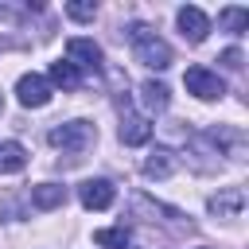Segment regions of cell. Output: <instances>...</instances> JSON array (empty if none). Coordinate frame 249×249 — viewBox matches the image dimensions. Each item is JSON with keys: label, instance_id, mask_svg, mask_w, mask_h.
<instances>
[{"label": "cell", "instance_id": "cell-18", "mask_svg": "<svg viewBox=\"0 0 249 249\" xmlns=\"http://www.w3.org/2000/svg\"><path fill=\"white\" fill-rule=\"evenodd\" d=\"M222 66H226V70H241V51H237V47L222 51Z\"/></svg>", "mask_w": 249, "mask_h": 249}, {"label": "cell", "instance_id": "cell-8", "mask_svg": "<svg viewBox=\"0 0 249 249\" xmlns=\"http://www.w3.org/2000/svg\"><path fill=\"white\" fill-rule=\"evenodd\" d=\"M241 206H245V191H241V187H222L218 195L206 198V210H210L214 218H237Z\"/></svg>", "mask_w": 249, "mask_h": 249}, {"label": "cell", "instance_id": "cell-10", "mask_svg": "<svg viewBox=\"0 0 249 249\" xmlns=\"http://www.w3.org/2000/svg\"><path fill=\"white\" fill-rule=\"evenodd\" d=\"M47 82H51V89H54V86H58V89H78V86H82V70H78L74 62L58 58V62H51Z\"/></svg>", "mask_w": 249, "mask_h": 249}, {"label": "cell", "instance_id": "cell-17", "mask_svg": "<svg viewBox=\"0 0 249 249\" xmlns=\"http://www.w3.org/2000/svg\"><path fill=\"white\" fill-rule=\"evenodd\" d=\"M66 16L78 19V23H89V19L97 16V8H93V4H66Z\"/></svg>", "mask_w": 249, "mask_h": 249}, {"label": "cell", "instance_id": "cell-15", "mask_svg": "<svg viewBox=\"0 0 249 249\" xmlns=\"http://www.w3.org/2000/svg\"><path fill=\"white\" fill-rule=\"evenodd\" d=\"M93 241H97L101 249H128V241H132V237H128V230H124V226H109V230H97V233H93Z\"/></svg>", "mask_w": 249, "mask_h": 249}, {"label": "cell", "instance_id": "cell-3", "mask_svg": "<svg viewBox=\"0 0 249 249\" xmlns=\"http://www.w3.org/2000/svg\"><path fill=\"white\" fill-rule=\"evenodd\" d=\"M117 109H121V144H128V148L148 144L152 140V124H148L144 113H132V101H128L124 89L117 93Z\"/></svg>", "mask_w": 249, "mask_h": 249}, {"label": "cell", "instance_id": "cell-7", "mask_svg": "<svg viewBox=\"0 0 249 249\" xmlns=\"http://www.w3.org/2000/svg\"><path fill=\"white\" fill-rule=\"evenodd\" d=\"M66 62H74L78 70H101V47L93 39H70L66 43Z\"/></svg>", "mask_w": 249, "mask_h": 249}, {"label": "cell", "instance_id": "cell-5", "mask_svg": "<svg viewBox=\"0 0 249 249\" xmlns=\"http://www.w3.org/2000/svg\"><path fill=\"white\" fill-rule=\"evenodd\" d=\"M51 82L43 78V74H23L19 82H16V97H19V105L23 109H43L47 101H51Z\"/></svg>", "mask_w": 249, "mask_h": 249}, {"label": "cell", "instance_id": "cell-6", "mask_svg": "<svg viewBox=\"0 0 249 249\" xmlns=\"http://www.w3.org/2000/svg\"><path fill=\"white\" fill-rule=\"evenodd\" d=\"M78 198H82L86 210H109L113 198H117V187H113L109 179H86V183L78 187Z\"/></svg>", "mask_w": 249, "mask_h": 249}, {"label": "cell", "instance_id": "cell-9", "mask_svg": "<svg viewBox=\"0 0 249 249\" xmlns=\"http://www.w3.org/2000/svg\"><path fill=\"white\" fill-rule=\"evenodd\" d=\"M179 31H183V39L187 43H202L206 39V31H210V19H206V12L202 8H195V4H187V8H179Z\"/></svg>", "mask_w": 249, "mask_h": 249}, {"label": "cell", "instance_id": "cell-11", "mask_svg": "<svg viewBox=\"0 0 249 249\" xmlns=\"http://www.w3.org/2000/svg\"><path fill=\"white\" fill-rule=\"evenodd\" d=\"M62 202H66V187L62 183H39V187H31V206L35 210H54Z\"/></svg>", "mask_w": 249, "mask_h": 249}, {"label": "cell", "instance_id": "cell-4", "mask_svg": "<svg viewBox=\"0 0 249 249\" xmlns=\"http://www.w3.org/2000/svg\"><path fill=\"white\" fill-rule=\"evenodd\" d=\"M183 86H187V93H195L198 101H218V97L226 93V82H222L218 70H210V66H187Z\"/></svg>", "mask_w": 249, "mask_h": 249}, {"label": "cell", "instance_id": "cell-2", "mask_svg": "<svg viewBox=\"0 0 249 249\" xmlns=\"http://www.w3.org/2000/svg\"><path fill=\"white\" fill-rule=\"evenodd\" d=\"M54 148H62V152H86L93 140H97V132H93V124L89 121H62V124H54L51 128V136H47Z\"/></svg>", "mask_w": 249, "mask_h": 249}, {"label": "cell", "instance_id": "cell-13", "mask_svg": "<svg viewBox=\"0 0 249 249\" xmlns=\"http://www.w3.org/2000/svg\"><path fill=\"white\" fill-rule=\"evenodd\" d=\"M175 171V152L171 148H156L148 160H144V175L148 179H167Z\"/></svg>", "mask_w": 249, "mask_h": 249}, {"label": "cell", "instance_id": "cell-12", "mask_svg": "<svg viewBox=\"0 0 249 249\" xmlns=\"http://www.w3.org/2000/svg\"><path fill=\"white\" fill-rule=\"evenodd\" d=\"M140 101H144V109H148V113H163V109H167V101H171V89H167L163 82L148 78V82L140 86Z\"/></svg>", "mask_w": 249, "mask_h": 249}, {"label": "cell", "instance_id": "cell-14", "mask_svg": "<svg viewBox=\"0 0 249 249\" xmlns=\"http://www.w3.org/2000/svg\"><path fill=\"white\" fill-rule=\"evenodd\" d=\"M23 167H27V148L16 144V140H4V144H0V171H4V175H16V171H23Z\"/></svg>", "mask_w": 249, "mask_h": 249}, {"label": "cell", "instance_id": "cell-16", "mask_svg": "<svg viewBox=\"0 0 249 249\" xmlns=\"http://www.w3.org/2000/svg\"><path fill=\"white\" fill-rule=\"evenodd\" d=\"M218 23H222L230 35H241V31L249 27V12H245V8H222V12H218Z\"/></svg>", "mask_w": 249, "mask_h": 249}, {"label": "cell", "instance_id": "cell-1", "mask_svg": "<svg viewBox=\"0 0 249 249\" xmlns=\"http://www.w3.org/2000/svg\"><path fill=\"white\" fill-rule=\"evenodd\" d=\"M128 43L136 51V58L152 70H167L171 66V47L148 27V23H128Z\"/></svg>", "mask_w": 249, "mask_h": 249}]
</instances>
